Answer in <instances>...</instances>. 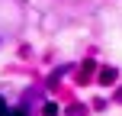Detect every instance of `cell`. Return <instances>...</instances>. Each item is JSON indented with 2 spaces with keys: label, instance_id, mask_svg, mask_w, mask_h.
Masks as SVG:
<instances>
[{
  "label": "cell",
  "instance_id": "6da1fadb",
  "mask_svg": "<svg viewBox=\"0 0 122 116\" xmlns=\"http://www.w3.org/2000/svg\"><path fill=\"white\" fill-rule=\"evenodd\" d=\"M10 116H26V113H23V110H13V113H10Z\"/></svg>",
  "mask_w": 122,
  "mask_h": 116
},
{
  "label": "cell",
  "instance_id": "7a4b0ae2",
  "mask_svg": "<svg viewBox=\"0 0 122 116\" xmlns=\"http://www.w3.org/2000/svg\"><path fill=\"white\" fill-rule=\"evenodd\" d=\"M0 116H10V113H6V110H0Z\"/></svg>",
  "mask_w": 122,
  "mask_h": 116
},
{
  "label": "cell",
  "instance_id": "3957f363",
  "mask_svg": "<svg viewBox=\"0 0 122 116\" xmlns=\"http://www.w3.org/2000/svg\"><path fill=\"white\" fill-rule=\"evenodd\" d=\"M0 110H6V106H3V100H0Z\"/></svg>",
  "mask_w": 122,
  "mask_h": 116
}]
</instances>
